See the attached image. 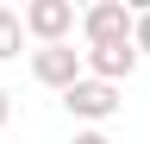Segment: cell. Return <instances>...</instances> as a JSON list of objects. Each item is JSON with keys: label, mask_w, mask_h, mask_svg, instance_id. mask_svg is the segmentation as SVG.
<instances>
[{"label": "cell", "mask_w": 150, "mask_h": 144, "mask_svg": "<svg viewBox=\"0 0 150 144\" xmlns=\"http://www.w3.org/2000/svg\"><path fill=\"white\" fill-rule=\"evenodd\" d=\"M81 38H88V50L94 44H131V6L125 0H94V6H81Z\"/></svg>", "instance_id": "4"}, {"label": "cell", "mask_w": 150, "mask_h": 144, "mask_svg": "<svg viewBox=\"0 0 150 144\" xmlns=\"http://www.w3.org/2000/svg\"><path fill=\"white\" fill-rule=\"evenodd\" d=\"M69 144H112V138H106V132H75Z\"/></svg>", "instance_id": "8"}, {"label": "cell", "mask_w": 150, "mask_h": 144, "mask_svg": "<svg viewBox=\"0 0 150 144\" xmlns=\"http://www.w3.org/2000/svg\"><path fill=\"white\" fill-rule=\"evenodd\" d=\"M138 63H144V57H138L131 44H94V50H81V69H88L94 82H112V88L138 75Z\"/></svg>", "instance_id": "5"}, {"label": "cell", "mask_w": 150, "mask_h": 144, "mask_svg": "<svg viewBox=\"0 0 150 144\" xmlns=\"http://www.w3.org/2000/svg\"><path fill=\"white\" fill-rule=\"evenodd\" d=\"M13 57H25V13L0 6V63H13Z\"/></svg>", "instance_id": "6"}, {"label": "cell", "mask_w": 150, "mask_h": 144, "mask_svg": "<svg viewBox=\"0 0 150 144\" xmlns=\"http://www.w3.org/2000/svg\"><path fill=\"white\" fill-rule=\"evenodd\" d=\"M31 75L44 88H56V94H69L88 69H81V50H75V44H38L31 50Z\"/></svg>", "instance_id": "3"}, {"label": "cell", "mask_w": 150, "mask_h": 144, "mask_svg": "<svg viewBox=\"0 0 150 144\" xmlns=\"http://www.w3.org/2000/svg\"><path fill=\"white\" fill-rule=\"evenodd\" d=\"M63 106H69V119L81 125V132H100V125L119 113L125 100H119V88H112V82H94V75H81V82L63 94Z\"/></svg>", "instance_id": "1"}, {"label": "cell", "mask_w": 150, "mask_h": 144, "mask_svg": "<svg viewBox=\"0 0 150 144\" xmlns=\"http://www.w3.org/2000/svg\"><path fill=\"white\" fill-rule=\"evenodd\" d=\"M6 119H13V94L0 88V132H6Z\"/></svg>", "instance_id": "9"}, {"label": "cell", "mask_w": 150, "mask_h": 144, "mask_svg": "<svg viewBox=\"0 0 150 144\" xmlns=\"http://www.w3.org/2000/svg\"><path fill=\"white\" fill-rule=\"evenodd\" d=\"M75 25H81L75 0H25V38H38V44H69Z\"/></svg>", "instance_id": "2"}, {"label": "cell", "mask_w": 150, "mask_h": 144, "mask_svg": "<svg viewBox=\"0 0 150 144\" xmlns=\"http://www.w3.org/2000/svg\"><path fill=\"white\" fill-rule=\"evenodd\" d=\"M131 50L150 57V6H131Z\"/></svg>", "instance_id": "7"}]
</instances>
